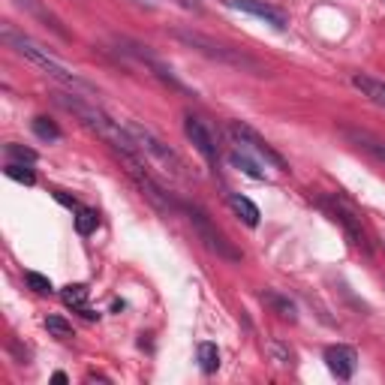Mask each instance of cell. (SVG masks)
Here are the masks:
<instances>
[{
    "mask_svg": "<svg viewBox=\"0 0 385 385\" xmlns=\"http://www.w3.org/2000/svg\"><path fill=\"white\" fill-rule=\"evenodd\" d=\"M262 301L265 304H271L274 307V313L280 316V319H286V322H295L298 319V310H295V304L286 298V295H280V292H262Z\"/></svg>",
    "mask_w": 385,
    "mask_h": 385,
    "instance_id": "14",
    "label": "cell"
},
{
    "mask_svg": "<svg viewBox=\"0 0 385 385\" xmlns=\"http://www.w3.org/2000/svg\"><path fill=\"white\" fill-rule=\"evenodd\" d=\"M45 328H48V335L58 337V340H70L72 337V325L67 322V319H60V316H48Z\"/></svg>",
    "mask_w": 385,
    "mask_h": 385,
    "instance_id": "20",
    "label": "cell"
},
{
    "mask_svg": "<svg viewBox=\"0 0 385 385\" xmlns=\"http://www.w3.org/2000/svg\"><path fill=\"white\" fill-rule=\"evenodd\" d=\"M79 313H82L85 319H97V316H99L97 310H91V307H82V310H79Z\"/></svg>",
    "mask_w": 385,
    "mask_h": 385,
    "instance_id": "25",
    "label": "cell"
},
{
    "mask_svg": "<svg viewBox=\"0 0 385 385\" xmlns=\"http://www.w3.org/2000/svg\"><path fill=\"white\" fill-rule=\"evenodd\" d=\"M172 36H175L178 43L190 45L192 51H199V55L211 58V60H217V63H229V67H235V70H250V72H256V75H265V70H262L259 60H253L250 55H244L241 48H229V45H223V43H217V40H211V36H205V33H199V31L178 28V31H172Z\"/></svg>",
    "mask_w": 385,
    "mask_h": 385,
    "instance_id": "2",
    "label": "cell"
},
{
    "mask_svg": "<svg viewBox=\"0 0 385 385\" xmlns=\"http://www.w3.org/2000/svg\"><path fill=\"white\" fill-rule=\"evenodd\" d=\"M268 352H271V358H274L277 364H283V367H292V364H295V352L289 349L286 343L271 340V343H268Z\"/></svg>",
    "mask_w": 385,
    "mask_h": 385,
    "instance_id": "21",
    "label": "cell"
},
{
    "mask_svg": "<svg viewBox=\"0 0 385 385\" xmlns=\"http://www.w3.org/2000/svg\"><path fill=\"white\" fill-rule=\"evenodd\" d=\"M184 133L190 139V145L202 153V160L208 163L211 169H217L220 151H217V139H214V133L208 130V126H205V121L196 118V114H184Z\"/></svg>",
    "mask_w": 385,
    "mask_h": 385,
    "instance_id": "7",
    "label": "cell"
},
{
    "mask_svg": "<svg viewBox=\"0 0 385 385\" xmlns=\"http://www.w3.org/2000/svg\"><path fill=\"white\" fill-rule=\"evenodd\" d=\"M33 133L43 139V142H58L60 139V130H58V124L45 118V114H40V118H33Z\"/></svg>",
    "mask_w": 385,
    "mask_h": 385,
    "instance_id": "19",
    "label": "cell"
},
{
    "mask_svg": "<svg viewBox=\"0 0 385 385\" xmlns=\"http://www.w3.org/2000/svg\"><path fill=\"white\" fill-rule=\"evenodd\" d=\"M352 87L362 97H367L374 106H379V109H385V82H379V79H374V75H364V72H355L352 75Z\"/></svg>",
    "mask_w": 385,
    "mask_h": 385,
    "instance_id": "11",
    "label": "cell"
},
{
    "mask_svg": "<svg viewBox=\"0 0 385 385\" xmlns=\"http://www.w3.org/2000/svg\"><path fill=\"white\" fill-rule=\"evenodd\" d=\"M199 367L205 374H214L217 367H220V349H217V343H199Z\"/></svg>",
    "mask_w": 385,
    "mask_h": 385,
    "instance_id": "16",
    "label": "cell"
},
{
    "mask_svg": "<svg viewBox=\"0 0 385 385\" xmlns=\"http://www.w3.org/2000/svg\"><path fill=\"white\" fill-rule=\"evenodd\" d=\"M226 136H229V142H232L235 148H241V151H247L250 157H256L262 166H271V169H277V172H289V166H286V160L280 157V153L265 142V139L253 130L250 124H244V121H229L226 124Z\"/></svg>",
    "mask_w": 385,
    "mask_h": 385,
    "instance_id": "6",
    "label": "cell"
},
{
    "mask_svg": "<svg viewBox=\"0 0 385 385\" xmlns=\"http://www.w3.org/2000/svg\"><path fill=\"white\" fill-rule=\"evenodd\" d=\"M226 6L229 9H238V12H247V16L265 21L268 28H274V31H286L289 28L286 12L280 9V6H271L268 0H226Z\"/></svg>",
    "mask_w": 385,
    "mask_h": 385,
    "instance_id": "8",
    "label": "cell"
},
{
    "mask_svg": "<svg viewBox=\"0 0 385 385\" xmlns=\"http://www.w3.org/2000/svg\"><path fill=\"white\" fill-rule=\"evenodd\" d=\"M229 208H232V214L238 217V220L244 223V226H250V229H256L259 226V208L247 199V196H241V192H229Z\"/></svg>",
    "mask_w": 385,
    "mask_h": 385,
    "instance_id": "12",
    "label": "cell"
},
{
    "mask_svg": "<svg viewBox=\"0 0 385 385\" xmlns=\"http://www.w3.org/2000/svg\"><path fill=\"white\" fill-rule=\"evenodd\" d=\"M6 178H12V181H18V184H33L36 181V175L28 169V166H24V163H6Z\"/></svg>",
    "mask_w": 385,
    "mask_h": 385,
    "instance_id": "22",
    "label": "cell"
},
{
    "mask_svg": "<svg viewBox=\"0 0 385 385\" xmlns=\"http://www.w3.org/2000/svg\"><path fill=\"white\" fill-rule=\"evenodd\" d=\"M181 211L187 214L192 232H196V238L205 244V250H211L217 259H226V262H241V259H244V253L220 232V229H217V223L199 208V205H184V202H181Z\"/></svg>",
    "mask_w": 385,
    "mask_h": 385,
    "instance_id": "5",
    "label": "cell"
},
{
    "mask_svg": "<svg viewBox=\"0 0 385 385\" xmlns=\"http://www.w3.org/2000/svg\"><path fill=\"white\" fill-rule=\"evenodd\" d=\"M126 130H130V136L136 139V145H139V151L145 153V160H151L153 166H160V169H163L166 175H172V178H181V181H187V178H190L187 163L178 157V151H172L160 136H153L148 126H142V124H126Z\"/></svg>",
    "mask_w": 385,
    "mask_h": 385,
    "instance_id": "4",
    "label": "cell"
},
{
    "mask_svg": "<svg viewBox=\"0 0 385 385\" xmlns=\"http://www.w3.org/2000/svg\"><path fill=\"white\" fill-rule=\"evenodd\" d=\"M0 36H4V43L16 51L18 58H24V60H31L33 67H40L48 79H55L58 85H63V87H72V91H87V82L85 79H79L72 70H67L60 60H55L48 55V51L43 48V45H36L31 36H24V33H18L12 24H4L0 28Z\"/></svg>",
    "mask_w": 385,
    "mask_h": 385,
    "instance_id": "1",
    "label": "cell"
},
{
    "mask_svg": "<svg viewBox=\"0 0 385 385\" xmlns=\"http://www.w3.org/2000/svg\"><path fill=\"white\" fill-rule=\"evenodd\" d=\"M340 136L349 142L355 151H362L367 153L370 160H376L385 166V139H379L376 133H370V130H362V126H340Z\"/></svg>",
    "mask_w": 385,
    "mask_h": 385,
    "instance_id": "9",
    "label": "cell"
},
{
    "mask_svg": "<svg viewBox=\"0 0 385 385\" xmlns=\"http://www.w3.org/2000/svg\"><path fill=\"white\" fill-rule=\"evenodd\" d=\"M60 298L67 307H72V310H82L85 301H87V286L85 283H70L60 289Z\"/></svg>",
    "mask_w": 385,
    "mask_h": 385,
    "instance_id": "18",
    "label": "cell"
},
{
    "mask_svg": "<svg viewBox=\"0 0 385 385\" xmlns=\"http://www.w3.org/2000/svg\"><path fill=\"white\" fill-rule=\"evenodd\" d=\"M316 205L325 211V217L331 223H337L343 229L355 250H362V253L370 256V250H374V247H370V238H367V229L362 223V214H358L352 205L340 196V192H335V196H319Z\"/></svg>",
    "mask_w": 385,
    "mask_h": 385,
    "instance_id": "3",
    "label": "cell"
},
{
    "mask_svg": "<svg viewBox=\"0 0 385 385\" xmlns=\"http://www.w3.org/2000/svg\"><path fill=\"white\" fill-rule=\"evenodd\" d=\"M16 6H21V9L33 12V16H36V18H43V21L48 24V28H51V31H58L60 36H67V31L60 28V21H58L55 16H51V12H48V9H45L43 4H40V0H16Z\"/></svg>",
    "mask_w": 385,
    "mask_h": 385,
    "instance_id": "15",
    "label": "cell"
},
{
    "mask_svg": "<svg viewBox=\"0 0 385 385\" xmlns=\"http://www.w3.org/2000/svg\"><path fill=\"white\" fill-rule=\"evenodd\" d=\"M6 157H9L12 163H24V166H33V163H36V151L24 148V145H16V142H9V145H6Z\"/></svg>",
    "mask_w": 385,
    "mask_h": 385,
    "instance_id": "23",
    "label": "cell"
},
{
    "mask_svg": "<svg viewBox=\"0 0 385 385\" xmlns=\"http://www.w3.org/2000/svg\"><path fill=\"white\" fill-rule=\"evenodd\" d=\"M51 379H55V382H67L70 376H67V374H63V370H58V374H55V376H51Z\"/></svg>",
    "mask_w": 385,
    "mask_h": 385,
    "instance_id": "26",
    "label": "cell"
},
{
    "mask_svg": "<svg viewBox=\"0 0 385 385\" xmlns=\"http://www.w3.org/2000/svg\"><path fill=\"white\" fill-rule=\"evenodd\" d=\"M24 283H28L33 292H40V295H51V292H55L51 280L43 277V274H36V271H28V274H24Z\"/></svg>",
    "mask_w": 385,
    "mask_h": 385,
    "instance_id": "24",
    "label": "cell"
},
{
    "mask_svg": "<svg viewBox=\"0 0 385 385\" xmlns=\"http://www.w3.org/2000/svg\"><path fill=\"white\" fill-rule=\"evenodd\" d=\"M99 226V214L94 208H79L75 211V232L79 235H94Z\"/></svg>",
    "mask_w": 385,
    "mask_h": 385,
    "instance_id": "17",
    "label": "cell"
},
{
    "mask_svg": "<svg viewBox=\"0 0 385 385\" xmlns=\"http://www.w3.org/2000/svg\"><path fill=\"white\" fill-rule=\"evenodd\" d=\"M325 364H328V370L337 379H352L355 364H358V355H355L352 346L337 343V346H328V349H325Z\"/></svg>",
    "mask_w": 385,
    "mask_h": 385,
    "instance_id": "10",
    "label": "cell"
},
{
    "mask_svg": "<svg viewBox=\"0 0 385 385\" xmlns=\"http://www.w3.org/2000/svg\"><path fill=\"white\" fill-rule=\"evenodd\" d=\"M229 163H232L238 172H244L247 178H253V181H262V178H265L262 163H259V160H253L250 153H247V151H241V148H235L232 153H229Z\"/></svg>",
    "mask_w": 385,
    "mask_h": 385,
    "instance_id": "13",
    "label": "cell"
}]
</instances>
